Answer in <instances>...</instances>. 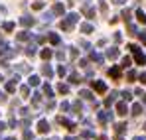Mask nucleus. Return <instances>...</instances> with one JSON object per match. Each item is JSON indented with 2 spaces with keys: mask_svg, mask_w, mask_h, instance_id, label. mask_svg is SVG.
Listing matches in <instances>:
<instances>
[{
  "mask_svg": "<svg viewBox=\"0 0 146 140\" xmlns=\"http://www.w3.org/2000/svg\"><path fill=\"white\" fill-rule=\"evenodd\" d=\"M81 97H83V99H93V93H91V91H81Z\"/></svg>",
  "mask_w": 146,
  "mask_h": 140,
  "instance_id": "bb28decb",
  "label": "nucleus"
},
{
  "mask_svg": "<svg viewBox=\"0 0 146 140\" xmlns=\"http://www.w3.org/2000/svg\"><path fill=\"white\" fill-rule=\"evenodd\" d=\"M81 32H83V34H91V32H93V26H91V24H81Z\"/></svg>",
  "mask_w": 146,
  "mask_h": 140,
  "instance_id": "f8f14e48",
  "label": "nucleus"
},
{
  "mask_svg": "<svg viewBox=\"0 0 146 140\" xmlns=\"http://www.w3.org/2000/svg\"><path fill=\"white\" fill-rule=\"evenodd\" d=\"M20 93L24 95V97H28V95H30V89H28V87L24 85V87H20Z\"/></svg>",
  "mask_w": 146,
  "mask_h": 140,
  "instance_id": "473e14b6",
  "label": "nucleus"
},
{
  "mask_svg": "<svg viewBox=\"0 0 146 140\" xmlns=\"http://www.w3.org/2000/svg\"><path fill=\"white\" fill-rule=\"evenodd\" d=\"M40 55H42L44 59H49V57H51L53 53H51V49H42V53H40Z\"/></svg>",
  "mask_w": 146,
  "mask_h": 140,
  "instance_id": "412c9836",
  "label": "nucleus"
},
{
  "mask_svg": "<svg viewBox=\"0 0 146 140\" xmlns=\"http://www.w3.org/2000/svg\"><path fill=\"white\" fill-rule=\"evenodd\" d=\"M2 103H6V93L0 91V105H2Z\"/></svg>",
  "mask_w": 146,
  "mask_h": 140,
  "instance_id": "a19ab883",
  "label": "nucleus"
},
{
  "mask_svg": "<svg viewBox=\"0 0 146 140\" xmlns=\"http://www.w3.org/2000/svg\"><path fill=\"white\" fill-rule=\"evenodd\" d=\"M40 101H42V95H40V93H34V105H40Z\"/></svg>",
  "mask_w": 146,
  "mask_h": 140,
  "instance_id": "c85d7f7f",
  "label": "nucleus"
},
{
  "mask_svg": "<svg viewBox=\"0 0 146 140\" xmlns=\"http://www.w3.org/2000/svg\"><path fill=\"white\" fill-rule=\"evenodd\" d=\"M122 99H124V101H130V99H132V93H128V91H122Z\"/></svg>",
  "mask_w": 146,
  "mask_h": 140,
  "instance_id": "c756f323",
  "label": "nucleus"
},
{
  "mask_svg": "<svg viewBox=\"0 0 146 140\" xmlns=\"http://www.w3.org/2000/svg\"><path fill=\"white\" fill-rule=\"evenodd\" d=\"M144 103H146V95H144Z\"/></svg>",
  "mask_w": 146,
  "mask_h": 140,
  "instance_id": "6e6d98bb",
  "label": "nucleus"
},
{
  "mask_svg": "<svg viewBox=\"0 0 146 140\" xmlns=\"http://www.w3.org/2000/svg\"><path fill=\"white\" fill-rule=\"evenodd\" d=\"M140 81H142V83H144V85H146V71H144V73H142V75H140Z\"/></svg>",
  "mask_w": 146,
  "mask_h": 140,
  "instance_id": "49530a36",
  "label": "nucleus"
},
{
  "mask_svg": "<svg viewBox=\"0 0 146 140\" xmlns=\"http://www.w3.org/2000/svg\"><path fill=\"white\" fill-rule=\"evenodd\" d=\"M140 113H142V105H138V103H136V105H132V115H134V117H138Z\"/></svg>",
  "mask_w": 146,
  "mask_h": 140,
  "instance_id": "ddd939ff",
  "label": "nucleus"
},
{
  "mask_svg": "<svg viewBox=\"0 0 146 140\" xmlns=\"http://www.w3.org/2000/svg\"><path fill=\"white\" fill-rule=\"evenodd\" d=\"M4 30H6V32H12V30H14V24H12V22H6V24H4Z\"/></svg>",
  "mask_w": 146,
  "mask_h": 140,
  "instance_id": "cd10ccee",
  "label": "nucleus"
},
{
  "mask_svg": "<svg viewBox=\"0 0 146 140\" xmlns=\"http://www.w3.org/2000/svg\"><path fill=\"white\" fill-rule=\"evenodd\" d=\"M117 140H122V138H121V136H117Z\"/></svg>",
  "mask_w": 146,
  "mask_h": 140,
  "instance_id": "864d4df0",
  "label": "nucleus"
},
{
  "mask_svg": "<svg viewBox=\"0 0 146 140\" xmlns=\"http://www.w3.org/2000/svg\"><path fill=\"white\" fill-rule=\"evenodd\" d=\"M134 140H144V138H142V136H136V138H134Z\"/></svg>",
  "mask_w": 146,
  "mask_h": 140,
  "instance_id": "8fccbe9b",
  "label": "nucleus"
},
{
  "mask_svg": "<svg viewBox=\"0 0 146 140\" xmlns=\"http://www.w3.org/2000/svg\"><path fill=\"white\" fill-rule=\"evenodd\" d=\"M77 20H79V16H77V14H69V16H67V22H69V24H75Z\"/></svg>",
  "mask_w": 146,
  "mask_h": 140,
  "instance_id": "a878e982",
  "label": "nucleus"
},
{
  "mask_svg": "<svg viewBox=\"0 0 146 140\" xmlns=\"http://www.w3.org/2000/svg\"><path fill=\"white\" fill-rule=\"evenodd\" d=\"M144 130H146V124H144Z\"/></svg>",
  "mask_w": 146,
  "mask_h": 140,
  "instance_id": "4d7b16f0",
  "label": "nucleus"
},
{
  "mask_svg": "<svg viewBox=\"0 0 146 140\" xmlns=\"http://www.w3.org/2000/svg\"><path fill=\"white\" fill-rule=\"evenodd\" d=\"M4 140H14V138H4Z\"/></svg>",
  "mask_w": 146,
  "mask_h": 140,
  "instance_id": "5fc2aeb1",
  "label": "nucleus"
},
{
  "mask_svg": "<svg viewBox=\"0 0 146 140\" xmlns=\"http://www.w3.org/2000/svg\"><path fill=\"white\" fill-rule=\"evenodd\" d=\"M44 93H46V95L49 97V99H51V97H53V89H51L49 85H44Z\"/></svg>",
  "mask_w": 146,
  "mask_h": 140,
  "instance_id": "5701e85b",
  "label": "nucleus"
},
{
  "mask_svg": "<svg viewBox=\"0 0 146 140\" xmlns=\"http://www.w3.org/2000/svg\"><path fill=\"white\" fill-rule=\"evenodd\" d=\"M18 71H22V73H26V71H28V65H24V63H22V65L18 67Z\"/></svg>",
  "mask_w": 146,
  "mask_h": 140,
  "instance_id": "a18cd8bd",
  "label": "nucleus"
},
{
  "mask_svg": "<svg viewBox=\"0 0 146 140\" xmlns=\"http://www.w3.org/2000/svg\"><path fill=\"white\" fill-rule=\"evenodd\" d=\"M57 91H59L61 95H67V93H69V87H67V85H63V83H59V87H57Z\"/></svg>",
  "mask_w": 146,
  "mask_h": 140,
  "instance_id": "f3484780",
  "label": "nucleus"
},
{
  "mask_svg": "<svg viewBox=\"0 0 146 140\" xmlns=\"http://www.w3.org/2000/svg\"><path fill=\"white\" fill-rule=\"evenodd\" d=\"M32 138H34V134H32L30 130H26L24 132V140H32Z\"/></svg>",
  "mask_w": 146,
  "mask_h": 140,
  "instance_id": "f704fd0d",
  "label": "nucleus"
},
{
  "mask_svg": "<svg viewBox=\"0 0 146 140\" xmlns=\"http://www.w3.org/2000/svg\"><path fill=\"white\" fill-rule=\"evenodd\" d=\"M128 79L134 81V79H136V73H134V71H128Z\"/></svg>",
  "mask_w": 146,
  "mask_h": 140,
  "instance_id": "58836bf2",
  "label": "nucleus"
},
{
  "mask_svg": "<svg viewBox=\"0 0 146 140\" xmlns=\"http://www.w3.org/2000/svg\"><path fill=\"white\" fill-rule=\"evenodd\" d=\"M20 24H22V26H34L36 20H34V18H30V16H22V18H20Z\"/></svg>",
  "mask_w": 146,
  "mask_h": 140,
  "instance_id": "0eeeda50",
  "label": "nucleus"
},
{
  "mask_svg": "<svg viewBox=\"0 0 146 140\" xmlns=\"http://www.w3.org/2000/svg\"><path fill=\"white\" fill-rule=\"evenodd\" d=\"M97 118H99V122H107V120H113V113H107V111H103V113H99L97 115Z\"/></svg>",
  "mask_w": 146,
  "mask_h": 140,
  "instance_id": "7ed1b4c3",
  "label": "nucleus"
},
{
  "mask_svg": "<svg viewBox=\"0 0 146 140\" xmlns=\"http://www.w3.org/2000/svg\"><path fill=\"white\" fill-rule=\"evenodd\" d=\"M91 59H93V61H97V63H103V55H99V53H95V51L91 53Z\"/></svg>",
  "mask_w": 146,
  "mask_h": 140,
  "instance_id": "4be33fe9",
  "label": "nucleus"
},
{
  "mask_svg": "<svg viewBox=\"0 0 146 140\" xmlns=\"http://www.w3.org/2000/svg\"><path fill=\"white\" fill-rule=\"evenodd\" d=\"M136 18H138V22L146 24V14L142 12V10H136Z\"/></svg>",
  "mask_w": 146,
  "mask_h": 140,
  "instance_id": "2eb2a0df",
  "label": "nucleus"
},
{
  "mask_svg": "<svg viewBox=\"0 0 146 140\" xmlns=\"http://www.w3.org/2000/svg\"><path fill=\"white\" fill-rule=\"evenodd\" d=\"M61 111H69V103H61Z\"/></svg>",
  "mask_w": 146,
  "mask_h": 140,
  "instance_id": "37998d69",
  "label": "nucleus"
},
{
  "mask_svg": "<svg viewBox=\"0 0 146 140\" xmlns=\"http://www.w3.org/2000/svg\"><path fill=\"white\" fill-rule=\"evenodd\" d=\"M69 81H71V83H79V77L73 73V75H69Z\"/></svg>",
  "mask_w": 146,
  "mask_h": 140,
  "instance_id": "c9c22d12",
  "label": "nucleus"
},
{
  "mask_svg": "<svg viewBox=\"0 0 146 140\" xmlns=\"http://www.w3.org/2000/svg\"><path fill=\"white\" fill-rule=\"evenodd\" d=\"M126 111H128V109H126V103H124V101L117 103V113H119L121 117H124V115H126Z\"/></svg>",
  "mask_w": 146,
  "mask_h": 140,
  "instance_id": "423d86ee",
  "label": "nucleus"
},
{
  "mask_svg": "<svg viewBox=\"0 0 146 140\" xmlns=\"http://www.w3.org/2000/svg\"><path fill=\"white\" fill-rule=\"evenodd\" d=\"M42 73H44L46 77H51V75H53V69H51L49 65H44V67H42Z\"/></svg>",
  "mask_w": 146,
  "mask_h": 140,
  "instance_id": "4468645a",
  "label": "nucleus"
},
{
  "mask_svg": "<svg viewBox=\"0 0 146 140\" xmlns=\"http://www.w3.org/2000/svg\"><path fill=\"white\" fill-rule=\"evenodd\" d=\"M91 85H93V89H95L97 93H105V91H107V85H105L103 81H93Z\"/></svg>",
  "mask_w": 146,
  "mask_h": 140,
  "instance_id": "20e7f679",
  "label": "nucleus"
},
{
  "mask_svg": "<svg viewBox=\"0 0 146 140\" xmlns=\"http://www.w3.org/2000/svg\"><path fill=\"white\" fill-rule=\"evenodd\" d=\"M115 97H117V93H115V91H113V93H111V97H109V99H107V101H105V105H107V107H111V105H113V103H115Z\"/></svg>",
  "mask_w": 146,
  "mask_h": 140,
  "instance_id": "aec40b11",
  "label": "nucleus"
},
{
  "mask_svg": "<svg viewBox=\"0 0 146 140\" xmlns=\"http://www.w3.org/2000/svg\"><path fill=\"white\" fill-rule=\"evenodd\" d=\"M57 73H59V75H61V77H63V75H65V73H67V69H65V67H63V65H59V69H57Z\"/></svg>",
  "mask_w": 146,
  "mask_h": 140,
  "instance_id": "e433bc0d",
  "label": "nucleus"
},
{
  "mask_svg": "<svg viewBox=\"0 0 146 140\" xmlns=\"http://www.w3.org/2000/svg\"><path fill=\"white\" fill-rule=\"evenodd\" d=\"M83 136H85V138H93V132H91V130H85Z\"/></svg>",
  "mask_w": 146,
  "mask_h": 140,
  "instance_id": "ea45409f",
  "label": "nucleus"
},
{
  "mask_svg": "<svg viewBox=\"0 0 146 140\" xmlns=\"http://www.w3.org/2000/svg\"><path fill=\"white\" fill-rule=\"evenodd\" d=\"M26 53H28V55H36V46H34V44L28 46V47H26Z\"/></svg>",
  "mask_w": 146,
  "mask_h": 140,
  "instance_id": "b1692460",
  "label": "nucleus"
},
{
  "mask_svg": "<svg viewBox=\"0 0 146 140\" xmlns=\"http://www.w3.org/2000/svg\"><path fill=\"white\" fill-rule=\"evenodd\" d=\"M44 20H46V22H51V12H48V14H44Z\"/></svg>",
  "mask_w": 146,
  "mask_h": 140,
  "instance_id": "79ce46f5",
  "label": "nucleus"
},
{
  "mask_svg": "<svg viewBox=\"0 0 146 140\" xmlns=\"http://www.w3.org/2000/svg\"><path fill=\"white\" fill-rule=\"evenodd\" d=\"M63 12H65L63 4H55V6H53V14H63Z\"/></svg>",
  "mask_w": 146,
  "mask_h": 140,
  "instance_id": "dca6fc26",
  "label": "nucleus"
},
{
  "mask_svg": "<svg viewBox=\"0 0 146 140\" xmlns=\"http://www.w3.org/2000/svg\"><path fill=\"white\" fill-rule=\"evenodd\" d=\"M8 124H10V126H18V122H16V118H10V120H8Z\"/></svg>",
  "mask_w": 146,
  "mask_h": 140,
  "instance_id": "c03bdc74",
  "label": "nucleus"
},
{
  "mask_svg": "<svg viewBox=\"0 0 146 140\" xmlns=\"http://www.w3.org/2000/svg\"><path fill=\"white\" fill-rule=\"evenodd\" d=\"M101 140H107V136H101Z\"/></svg>",
  "mask_w": 146,
  "mask_h": 140,
  "instance_id": "603ef678",
  "label": "nucleus"
},
{
  "mask_svg": "<svg viewBox=\"0 0 146 140\" xmlns=\"http://www.w3.org/2000/svg\"><path fill=\"white\" fill-rule=\"evenodd\" d=\"M2 130H6V124H4V122H0V132H2Z\"/></svg>",
  "mask_w": 146,
  "mask_h": 140,
  "instance_id": "de8ad7c7",
  "label": "nucleus"
},
{
  "mask_svg": "<svg viewBox=\"0 0 146 140\" xmlns=\"http://www.w3.org/2000/svg\"><path fill=\"white\" fill-rule=\"evenodd\" d=\"M115 4H124V0H113Z\"/></svg>",
  "mask_w": 146,
  "mask_h": 140,
  "instance_id": "09e8293b",
  "label": "nucleus"
},
{
  "mask_svg": "<svg viewBox=\"0 0 146 140\" xmlns=\"http://www.w3.org/2000/svg\"><path fill=\"white\" fill-rule=\"evenodd\" d=\"M107 57H109V59H117V57H119V49H117V47H111V49L107 51Z\"/></svg>",
  "mask_w": 146,
  "mask_h": 140,
  "instance_id": "9d476101",
  "label": "nucleus"
},
{
  "mask_svg": "<svg viewBox=\"0 0 146 140\" xmlns=\"http://www.w3.org/2000/svg\"><path fill=\"white\" fill-rule=\"evenodd\" d=\"M122 67H130V57H124L122 59Z\"/></svg>",
  "mask_w": 146,
  "mask_h": 140,
  "instance_id": "72a5a7b5",
  "label": "nucleus"
},
{
  "mask_svg": "<svg viewBox=\"0 0 146 140\" xmlns=\"http://www.w3.org/2000/svg\"><path fill=\"white\" fill-rule=\"evenodd\" d=\"M16 83H18V75H16L12 81L6 83V91H8V93H14V91H16Z\"/></svg>",
  "mask_w": 146,
  "mask_h": 140,
  "instance_id": "39448f33",
  "label": "nucleus"
},
{
  "mask_svg": "<svg viewBox=\"0 0 146 140\" xmlns=\"http://www.w3.org/2000/svg\"><path fill=\"white\" fill-rule=\"evenodd\" d=\"M128 49L134 53V59H136V63H138V65H144V63H146V57H144V53L140 51V47H138V46H128Z\"/></svg>",
  "mask_w": 146,
  "mask_h": 140,
  "instance_id": "f257e3e1",
  "label": "nucleus"
},
{
  "mask_svg": "<svg viewBox=\"0 0 146 140\" xmlns=\"http://www.w3.org/2000/svg\"><path fill=\"white\" fill-rule=\"evenodd\" d=\"M128 32H130V34H136V26H132V24H128Z\"/></svg>",
  "mask_w": 146,
  "mask_h": 140,
  "instance_id": "4c0bfd02",
  "label": "nucleus"
},
{
  "mask_svg": "<svg viewBox=\"0 0 146 140\" xmlns=\"http://www.w3.org/2000/svg\"><path fill=\"white\" fill-rule=\"evenodd\" d=\"M28 85H30V87H36V85H40V77H38V75H30V79H28Z\"/></svg>",
  "mask_w": 146,
  "mask_h": 140,
  "instance_id": "9b49d317",
  "label": "nucleus"
},
{
  "mask_svg": "<svg viewBox=\"0 0 146 140\" xmlns=\"http://www.w3.org/2000/svg\"><path fill=\"white\" fill-rule=\"evenodd\" d=\"M138 40H140L142 44H146V32H138Z\"/></svg>",
  "mask_w": 146,
  "mask_h": 140,
  "instance_id": "7c9ffc66",
  "label": "nucleus"
},
{
  "mask_svg": "<svg viewBox=\"0 0 146 140\" xmlns=\"http://www.w3.org/2000/svg\"><path fill=\"white\" fill-rule=\"evenodd\" d=\"M38 130H40L42 134H48V132H49V124H48L46 118H42V120L38 122Z\"/></svg>",
  "mask_w": 146,
  "mask_h": 140,
  "instance_id": "f03ea898",
  "label": "nucleus"
},
{
  "mask_svg": "<svg viewBox=\"0 0 146 140\" xmlns=\"http://www.w3.org/2000/svg\"><path fill=\"white\" fill-rule=\"evenodd\" d=\"M59 26H61V30H71V28H73V24H69L67 20H63V22L59 24Z\"/></svg>",
  "mask_w": 146,
  "mask_h": 140,
  "instance_id": "393cba45",
  "label": "nucleus"
},
{
  "mask_svg": "<svg viewBox=\"0 0 146 140\" xmlns=\"http://www.w3.org/2000/svg\"><path fill=\"white\" fill-rule=\"evenodd\" d=\"M65 140H75V138H73V136H67V138H65Z\"/></svg>",
  "mask_w": 146,
  "mask_h": 140,
  "instance_id": "3c124183",
  "label": "nucleus"
},
{
  "mask_svg": "<svg viewBox=\"0 0 146 140\" xmlns=\"http://www.w3.org/2000/svg\"><path fill=\"white\" fill-rule=\"evenodd\" d=\"M49 42H51L53 46H57V44H59V36H57V34H49Z\"/></svg>",
  "mask_w": 146,
  "mask_h": 140,
  "instance_id": "6ab92c4d",
  "label": "nucleus"
},
{
  "mask_svg": "<svg viewBox=\"0 0 146 140\" xmlns=\"http://www.w3.org/2000/svg\"><path fill=\"white\" fill-rule=\"evenodd\" d=\"M30 38H32V36H30L28 32H20V34H16V40H18V42H28Z\"/></svg>",
  "mask_w": 146,
  "mask_h": 140,
  "instance_id": "6e6552de",
  "label": "nucleus"
},
{
  "mask_svg": "<svg viewBox=\"0 0 146 140\" xmlns=\"http://www.w3.org/2000/svg\"><path fill=\"white\" fill-rule=\"evenodd\" d=\"M109 75H111V77H115V79H119V77H121V67H117V65H115V67H111V69H109Z\"/></svg>",
  "mask_w": 146,
  "mask_h": 140,
  "instance_id": "1a4fd4ad",
  "label": "nucleus"
},
{
  "mask_svg": "<svg viewBox=\"0 0 146 140\" xmlns=\"http://www.w3.org/2000/svg\"><path fill=\"white\" fill-rule=\"evenodd\" d=\"M115 130H117V134H122V132L126 130V124H124V122H121V124H117V126H115Z\"/></svg>",
  "mask_w": 146,
  "mask_h": 140,
  "instance_id": "a211bd4d",
  "label": "nucleus"
},
{
  "mask_svg": "<svg viewBox=\"0 0 146 140\" xmlns=\"http://www.w3.org/2000/svg\"><path fill=\"white\" fill-rule=\"evenodd\" d=\"M32 8H34V10H42V8H44V2H34Z\"/></svg>",
  "mask_w": 146,
  "mask_h": 140,
  "instance_id": "2f4dec72",
  "label": "nucleus"
}]
</instances>
